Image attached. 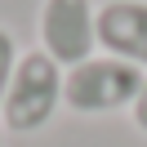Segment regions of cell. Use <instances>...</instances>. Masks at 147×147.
Returning <instances> with one entry per match:
<instances>
[{"instance_id": "1", "label": "cell", "mask_w": 147, "mask_h": 147, "mask_svg": "<svg viewBox=\"0 0 147 147\" xmlns=\"http://www.w3.org/2000/svg\"><path fill=\"white\" fill-rule=\"evenodd\" d=\"M143 85H147V71H138L111 54H94L63 71V107H71L76 116L125 111V107H134Z\"/></svg>"}, {"instance_id": "2", "label": "cell", "mask_w": 147, "mask_h": 147, "mask_svg": "<svg viewBox=\"0 0 147 147\" xmlns=\"http://www.w3.org/2000/svg\"><path fill=\"white\" fill-rule=\"evenodd\" d=\"M58 107H63V67L40 49L22 54L13 67L9 94L0 102V125L13 134H36L54 120Z\"/></svg>"}, {"instance_id": "3", "label": "cell", "mask_w": 147, "mask_h": 147, "mask_svg": "<svg viewBox=\"0 0 147 147\" xmlns=\"http://www.w3.org/2000/svg\"><path fill=\"white\" fill-rule=\"evenodd\" d=\"M36 31H40V54H49L67 71L98 54V5L94 0H40Z\"/></svg>"}, {"instance_id": "4", "label": "cell", "mask_w": 147, "mask_h": 147, "mask_svg": "<svg viewBox=\"0 0 147 147\" xmlns=\"http://www.w3.org/2000/svg\"><path fill=\"white\" fill-rule=\"evenodd\" d=\"M98 49L147 71V0L98 5Z\"/></svg>"}, {"instance_id": "5", "label": "cell", "mask_w": 147, "mask_h": 147, "mask_svg": "<svg viewBox=\"0 0 147 147\" xmlns=\"http://www.w3.org/2000/svg\"><path fill=\"white\" fill-rule=\"evenodd\" d=\"M18 40H13L9 27H0V102H5V94H9V80H13V67H18Z\"/></svg>"}, {"instance_id": "6", "label": "cell", "mask_w": 147, "mask_h": 147, "mask_svg": "<svg viewBox=\"0 0 147 147\" xmlns=\"http://www.w3.org/2000/svg\"><path fill=\"white\" fill-rule=\"evenodd\" d=\"M129 120H134L138 134H147V85H143V94L134 98V107H129Z\"/></svg>"}, {"instance_id": "7", "label": "cell", "mask_w": 147, "mask_h": 147, "mask_svg": "<svg viewBox=\"0 0 147 147\" xmlns=\"http://www.w3.org/2000/svg\"><path fill=\"white\" fill-rule=\"evenodd\" d=\"M0 147H5V134H0Z\"/></svg>"}]
</instances>
